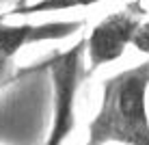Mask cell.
Returning a JSON list of instances; mask_svg holds the SVG:
<instances>
[{
	"mask_svg": "<svg viewBox=\"0 0 149 145\" xmlns=\"http://www.w3.org/2000/svg\"><path fill=\"white\" fill-rule=\"evenodd\" d=\"M11 74H13V59H9V56H2V54H0V87L9 82Z\"/></svg>",
	"mask_w": 149,
	"mask_h": 145,
	"instance_id": "7",
	"label": "cell"
},
{
	"mask_svg": "<svg viewBox=\"0 0 149 145\" xmlns=\"http://www.w3.org/2000/svg\"><path fill=\"white\" fill-rule=\"evenodd\" d=\"M86 52V39L50 61V76L54 87L52 126L43 145H63L76 128V93L82 78V56Z\"/></svg>",
	"mask_w": 149,
	"mask_h": 145,
	"instance_id": "2",
	"label": "cell"
},
{
	"mask_svg": "<svg viewBox=\"0 0 149 145\" xmlns=\"http://www.w3.org/2000/svg\"><path fill=\"white\" fill-rule=\"evenodd\" d=\"M138 2H149V0H138Z\"/></svg>",
	"mask_w": 149,
	"mask_h": 145,
	"instance_id": "8",
	"label": "cell"
},
{
	"mask_svg": "<svg viewBox=\"0 0 149 145\" xmlns=\"http://www.w3.org/2000/svg\"><path fill=\"white\" fill-rule=\"evenodd\" d=\"M84 26L82 20H56L41 24H7L4 15H0V54L13 59L19 50L33 43L67 39Z\"/></svg>",
	"mask_w": 149,
	"mask_h": 145,
	"instance_id": "4",
	"label": "cell"
},
{
	"mask_svg": "<svg viewBox=\"0 0 149 145\" xmlns=\"http://www.w3.org/2000/svg\"><path fill=\"white\" fill-rule=\"evenodd\" d=\"M104 0H37L30 4L15 7L7 15H37V13H56V11H69V9H82V7H93Z\"/></svg>",
	"mask_w": 149,
	"mask_h": 145,
	"instance_id": "5",
	"label": "cell"
},
{
	"mask_svg": "<svg viewBox=\"0 0 149 145\" xmlns=\"http://www.w3.org/2000/svg\"><path fill=\"white\" fill-rule=\"evenodd\" d=\"M134 50L143 54H149V22H143L141 28L136 30V37H134Z\"/></svg>",
	"mask_w": 149,
	"mask_h": 145,
	"instance_id": "6",
	"label": "cell"
},
{
	"mask_svg": "<svg viewBox=\"0 0 149 145\" xmlns=\"http://www.w3.org/2000/svg\"><path fill=\"white\" fill-rule=\"evenodd\" d=\"M141 15V2H134L127 4L125 9L106 15L91 28L89 37H86V56H89L91 71L121 59L125 48L134 43L136 30L143 24Z\"/></svg>",
	"mask_w": 149,
	"mask_h": 145,
	"instance_id": "3",
	"label": "cell"
},
{
	"mask_svg": "<svg viewBox=\"0 0 149 145\" xmlns=\"http://www.w3.org/2000/svg\"><path fill=\"white\" fill-rule=\"evenodd\" d=\"M149 59L104 80L86 145H149Z\"/></svg>",
	"mask_w": 149,
	"mask_h": 145,
	"instance_id": "1",
	"label": "cell"
}]
</instances>
